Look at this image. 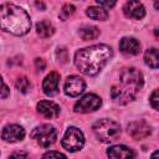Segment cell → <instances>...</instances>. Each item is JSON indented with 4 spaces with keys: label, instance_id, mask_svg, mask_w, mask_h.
Segmentation results:
<instances>
[{
    "label": "cell",
    "instance_id": "1",
    "mask_svg": "<svg viewBox=\"0 0 159 159\" xmlns=\"http://www.w3.org/2000/svg\"><path fill=\"white\" fill-rule=\"evenodd\" d=\"M113 51L108 45H93L78 50L75 55V65L86 76H96L112 58Z\"/></svg>",
    "mask_w": 159,
    "mask_h": 159
},
{
    "label": "cell",
    "instance_id": "2",
    "mask_svg": "<svg viewBox=\"0 0 159 159\" xmlns=\"http://www.w3.org/2000/svg\"><path fill=\"white\" fill-rule=\"evenodd\" d=\"M144 83L139 70L130 67L122 71L118 81L111 88V97L118 104H127L134 101Z\"/></svg>",
    "mask_w": 159,
    "mask_h": 159
},
{
    "label": "cell",
    "instance_id": "3",
    "mask_svg": "<svg viewBox=\"0 0 159 159\" xmlns=\"http://www.w3.org/2000/svg\"><path fill=\"white\" fill-rule=\"evenodd\" d=\"M31 20L29 14L20 6L5 2L0 6V29L15 36L26 35L30 31Z\"/></svg>",
    "mask_w": 159,
    "mask_h": 159
},
{
    "label": "cell",
    "instance_id": "4",
    "mask_svg": "<svg viewBox=\"0 0 159 159\" xmlns=\"http://www.w3.org/2000/svg\"><path fill=\"white\" fill-rule=\"evenodd\" d=\"M92 129L94 135L103 143H112L120 135V125L108 118L97 120Z\"/></svg>",
    "mask_w": 159,
    "mask_h": 159
},
{
    "label": "cell",
    "instance_id": "5",
    "mask_svg": "<svg viewBox=\"0 0 159 159\" xmlns=\"http://www.w3.org/2000/svg\"><path fill=\"white\" fill-rule=\"evenodd\" d=\"M31 138L35 139V142L41 147H50L56 142L57 138V130L51 124H40L34 128L31 132Z\"/></svg>",
    "mask_w": 159,
    "mask_h": 159
},
{
    "label": "cell",
    "instance_id": "6",
    "mask_svg": "<svg viewBox=\"0 0 159 159\" xmlns=\"http://www.w3.org/2000/svg\"><path fill=\"white\" fill-rule=\"evenodd\" d=\"M61 143H62V147L66 150L72 152V153L73 152H78L84 145V135H83V133L78 128L70 127L66 130Z\"/></svg>",
    "mask_w": 159,
    "mask_h": 159
},
{
    "label": "cell",
    "instance_id": "7",
    "mask_svg": "<svg viewBox=\"0 0 159 159\" xmlns=\"http://www.w3.org/2000/svg\"><path fill=\"white\" fill-rule=\"evenodd\" d=\"M102 104L101 97H98L94 93H87L80 101L76 102L75 104V112L77 113H89L96 109H98Z\"/></svg>",
    "mask_w": 159,
    "mask_h": 159
},
{
    "label": "cell",
    "instance_id": "8",
    "mask_svg": "<svg viewBox=\"0 0 159 159\" xmlns=\"http://www.w3.org/2000/svg\"><path fill=\"white\" fill-rule=\"evenodd\" d=\"M86 88V83L83 81V78H81L80 76H70L67 77L65 86H63V91L67 96L70 97H77L80 96Z\"/></svg>",
    "mask_w": 159,
    "mask_h": 159
},
{
    "label": "cell",
    "instance_id": "9",
    "mask_svg": "<svg viewBox=\"0 0 159 159\" xmlns=\"http://www.w3.org/2000/svg\"><path fill=\"white\" fill-rule=\"evenodd\" d=\"M25 137V129L19 124H7L1 132V138L7 143H16Z\"/></svg>",
    "mask_w": 159,
    "mask_h": 159
},
{
    "label": "cell",
    "instance_id": "10",
    "mask_svg": "<svg viewBox=\"0 0 159 159\" xmlns=\"http://www.w3.org/2000/svg\"><path fill=\"white\" fill-rule=\"evenodd\" d=\"M123 12L127 17L140 20L145 16V9L139 1H127L123 6Z\"/></svg>",
    "mask_w": 159,
    "mask_h": 159
},
{
    "label": "cell",
    "instance_id": "11",
    "mask_svg": "<svg viewBox=\"0 0 159 159\" xmlns=\"http://www.w3.org/2000/svg\"><path fill=\"white\" fill-rule=\"evenodd\" d=\"M107 155L109 159H134V152L123 144L113 145L107 150Z\"/></svg>",
    "mask_w": 159,
    "mask_h": 159
},
{
    "label": "cell",
    "instance_id": "12",
    "mask_svg": "<svg viewBox=\"0 0 159 159\" xmlns=\"http://www.w3.org/2000/svg\"><path fill=\"white\" fill-rule=\"evenodd\" d=\"M58 83H60V75L57 72H50L43 82H42V89L46 96H55L58 91Z\"/></svg>",
    "mask_w": 159,
    "mask_h": 159
},
{
    "label": "cell",
    "instance_id": "13",
    "mask_svg": "<svg viewBox=\"0 0 159 159\" xmlns=\"http://www.w3.org/2000/svg\"><path fill=\"white\" fill-rule=\"evenodd\" d=\"M128 134L134 139H142L150 134V127L143 120L132 122L128 125Z\"/></svg>",
    "mask_w": 159,
    "mask_h": 159
},
{
    "label": "cell",
    "instance_id": "14",
    "mask_svg": "<svg viewBox=\"0 0 159 159\" xmlns=\"http://www.w3.org/2000/svg\"><path fill=\"white\" fill-rule=\"evenodd\" d=\"M36 109L40 114L46 118H56L60 114V107L52 101H40L36 106Z\"/></svg>",
    "mask_w": 159,
    "mask_h": 159
},
{
    "label": "cell",
    "instance_id": "15",
    "mask_svg": "<svg viewBox=\"0 0 159 159\" xmlns=\"http://www.w3.org/2000/svg\"><path fill=\"white\" fill-rule=\"evenodd\" d=\"M119 50L125 55H138L140 51V43L134 37H123L119 41Z\"/></svg>",
    "mask_w": 159,
    "mask_h": 159
},
{
    "label": "cell",
    "instance_id": "16",
    "mask_svg": "<svg viewBox=\"0 0 159 159\" xmlns=\"http://www.w3.org/2000/svg\"><path fill=\"white\" fill-rule=\"evenodd\" d=\"M36 32H37L41 37L47 39V37H50V36L53 35L55 27H53V25H52L50 21L42 20V21H40V22L36 24Z\"/></svg>",
    "mask_w": 159,
    "mask_h": 159
},
{
    "label": "cell",
    "instance_id": "17",
    "mask_svg": "<svg viewBox=\"0 0 159 159\" xmlns=\"http://www.w3.org/2000/svg\"><path fill=\"white\" fill-rule=\"evenodd\" d=\"M78 35L82 40L84 41H88V40H94L99 36V30L96 27V26H92V25H86V26H82L80 30H78Z\"/></svg>",
    "mask_w": 159,
    "mask_h": 159
},
{
    "label": "cell",
    "instance_id": "18",
    "mask_svg": "<svg viewBox=\"0 0 159 159\" xmlns=\"http://www.w3.org/2000/svg\"><path fill=\"white\" fill-rule=\"evenodd\" d=\"M86 15L93 20L98 21H104L108 17V11L101 6H91L86 10Z\"/></svg>",
    "mask_w": 159,
    "mask_h": 159
},
{
    "label": "cell",
    "instance_id": "19",
    "mask_svg": "<svg viewBox=\"0 0 159 159\" xmlns=\"http://www.w3.org/2000/svg\"><path fill=\"white\" fill-rule=\"evenodd\" d=\"M144 61L145 63L153 68V70H157L158 66H159V58H158V50L155 47H152L149 50H147V52L144 53Z\"/></svg>",
    "mask_w": 159,
    "mask_h": 159
},
{
    "label": "cell",
    "instance_id": "20",
    "mask_svg": "<svg viewBox=\"0 0 159 159\" xmlns=\"http://www.w3.org/2000/svg\"><path fill=\"white\" fill-rule=\"evenodd\" d=\"M30 87H31V83H30V81L26 77L22 76V77H19L17 78V81H16V88L19 91H21L22 93H26L30 89Z\"/></svg>",
    "mask_w": 159,
    "mask_h": 159
},
{
    "label": "cell",
    "instance_id": "21",
    "mask_svg": "<svg viewBox=\"0 0 159 159\" xmlns=\"http://www.w3.org/2000/svg\"><path fill=\"white\" fill-rule=\"evenodd\" d=\"M75 12V6L72 4H65L60 11V19L61 20H66L67 17H70L72 14Z\"/></svg>",
    "mask_w": 159,
    "mask_h": 159
},
{
    "label": "cell",
    "instance_id": "22",
    "mask_svg": "<svg viewBox=\"0 0 159 159\" xmlns=\"http://www.w3.org/2000/svg\"><path fill=\"white\" fill-rule=\"evenodd\" d=\"M41 159H67L65 154L60 153V152H55V150H51V152H47L42 155Z\"/></svg>",
    "mask_w": 159,
    "mask_h": 159
},
{
    "label": "cell",
    "instance_id": "23",
    "mask_svg": "<svg viewBox=\"0 0 159 159\" xmlns=\"http://www.w3.org/2000/svg\"><path fill=\"white\" fill-rule=\"evenodd\" d=\"M10 94V89L6 86V83L4 82L2 77L0 76V98H6Z\"/></svg>",
    "mask_w": 159,
    "mask_h": 159
},
{
    "label": "cell",
    "instance_id": "24",
    "mask_svg": "<svg viewBox=\"0 0 159 159\" xmlns=\"http://www.w3.org/2000/svg\"><path fill=\"white\" fill-rule=\"evenodd\" d=\"M149 101H150L152 107H153L155 111H158V108H159V104H158V102H159V98H158V89H154V91H153V93L150 94Z\"/></svg>",
    "mask_w": 159,
    "mask_h": 159
},
{
    "label": "cell",
    "instance_id": "25",
    "mask_svg": "<svg viewBox=\"0 0 159 159\" xmlns=\"http://www.w3.org/2000/svg\"><path fill=\"white\" fill-rule=\"evenodd\" d=\"M9 159H29L25 153H14L9 157Z\"/></svg>",
    "mask_w": 159,
    "mask_h": 159
},
{
    "label": "cell",
    "instance_id": "26",
    "mask_svg": "<svg viewBox=\"0 0 159 159\" xmlns=\"http://www.w3.org/2000/svg\"><path fill=\"white\" fill-rule=\"evenodd\" d=\"M35 65H36V67L39 68V70H45V67H46V63H45V61L42 60V58H36L35 60Z\"/></svg>",
    "mask_w": 159,
    "mask_h": 159
},
{
    "label": "cell",
    "instance_id": "27",
    "mask_svg": "<svg viewBox=\"0 0 159 159\" xmlns=\"http://www.w3.org/2000/svg\"><path fill=\"white\" fill-rule=\"evenodd\" d=\"M97 4H98L99 6H107V7H113V6L116 5L114 1H111V2H109V1H99V0L97 1Z\"/></svg>",
    "mask_w": 159,
    "mask_h": 159
},
{
    "label": "cell",
    "instance_id": "28",
    "mask_svg": "<svg viewBox=\"0 0 159 159\" xmlns=\"http://www.w3.org/2000/svg\"><path fill=\"white\" fill-rule=\"evenodd\" d=\"M157 157H158V150L153 152V154H152V159H157Z\"/></svg>",
    "mask_w": 159,
    "mask_h": 159
},
{
    "label": "cell",
    "instance_id": "29",
    "mask_svg": "<svg viewBox=\"0 0 159 159\" xmlns=\"http://www.w3.org/2000/svg\"><path fill=\"white\" fill-rule=\"evenodd\" d=\"M36 6H39V7H42V9H45V5H43L42 2H36Z\"/></svg>",
    "mask_w": 159,
    "mask_h": 159
}]
</instances>
